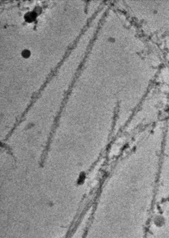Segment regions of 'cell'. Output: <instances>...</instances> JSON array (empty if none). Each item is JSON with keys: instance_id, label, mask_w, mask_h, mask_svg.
<instances>
[{"instance_id": "cell-1", "label": "cell", "mask_w": 169, "mask_h": 238, "mask_svg": "<svg viewBox=\"0 0 169 238\" xmlns=\"http://www.w3.org/2000/svg\"><path fill=\"white\" fill-rule=\"evenodd\" d=\"M26 16V19L28 20V21H32V20L34 19V18H35V16L34 15H33V13H29L28 14V16Z\"/></svg>"}, {"instance_id": "cell-2", "label": "cell", "mask_w": 169, "mask_h": 238, "mask_svg": "<svg viewBox=\"0 0 169 238\" xmlns=\"http://www.w3.org/2000/svg\"><path fill=\"white\" fill-rule=\"evenodd\" d=\"M30 54H31V53L28 50H24L22 53V56L25 58L28 57L30 55Z\"/></svg>"}]
</instances>
